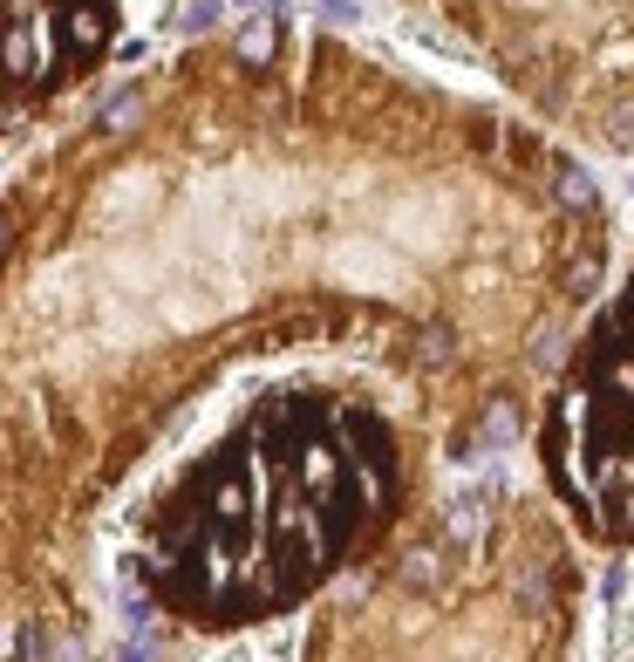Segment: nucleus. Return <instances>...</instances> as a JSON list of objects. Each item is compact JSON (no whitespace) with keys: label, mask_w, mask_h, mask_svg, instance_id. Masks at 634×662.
<instances>
[{"label":"nucleus","mask_w":634,"mask_h":662,"mask_svg":"<svg viewBox=\"0 0 634 662\" xmlns=\"http://www.w3.org/2000/svg\"><path fill=\"white\" fill-rule=\"evenodd\" d=\"M573 608V560L498 498H451L382 567L376 608L321 635L314 662H552Z\"/></svg>","instance_id":"1"},{"label":"nucleus","mask_w":634,"mask_h":662,"mask_svg":"<svg viewBox=\"0 0 634 662\" xmlns=\"http://www.w3.org/2000/svg\"><path fill=\"white\" fill-rule=\"evenodd\" d=\"M539 444L573 519L601 547H634V287L573 348Z\"/></svg>","instance_id":"2"},{"label":"nucleus","mask_w":634,"mask_h":662,"mask_svg":"<svg viewBox=\"0 0 634 662\" xmlns=\"http://www.w3.org/2000/svg\"><path fill=\"white\" fill-rule=\"evenodd\" d=\"M273 49H281V28H273V14H260V21H246V28H240V55H246L253 69H266V62H273Z\"/></svg>","instance_id":"3"},{"label":"nucleus","mask_w":634,"mask_h":662,"mask_svg":"<svg viewBox=\"0 0 634 662\" xmlns=\"http://www.w3.org/2000/svg\"><path fill=\"white\" fill-rule=\"evenodd\" d=\"M68 42H75V49H96V42H103V8H75V14H68Z\"/></svg>","instance_id":"4"},{"label":"nucleus","mask_w":634,"mask_h":662,"mask_svg":"<svg viewBox=\"0 0 634 662\" xmlns=\"http://www.w3.org/2000/svg\"><path fill=\"white\" fill-rule=\"evenodd\" d=\"M130 116H137V96H109L103 103V130H130Z\"/></svg>","instance_id":"5"},{"label":"nucleus","mask_w":634,"mask_h":662,"mask_svg":"<svg viewBox=\"0 0 634 662\" xmlns=\"http://www.w3.org/2000/svg\"><path fill=\"white\" fill-rule=\"evenodd\" d=\"M212 21H219V0H198V8L184 14V28H191V34H198V28H212Z\"/></svg>","instance_id":"6"},{"label":"nucleus","mask_w":634,"mask_h":662,"mask_svg":"<svg viewBox=\"0 0 634 662\" xmlns=\"http://www.w3.org/2000/svg\"><path fill=\"white\" fill-rule=\"evenodd\" d=\"M321 8H328L335 21H355V0H321Z\"/></svg>","instance_id":"7"},{"label":"nucleus","mask_w":634,"mask_h":662,"mask_svg":"<svg viewBox=\"0 0 634 662\" xmlns=\"http://www.w3.org/2000/svg\"><path fill=\"white\" fill-rule=\"evenodd\" d=\"M240 8H260V0H240Z\"/></svg>","instance_id":"8"}]
</instances>
